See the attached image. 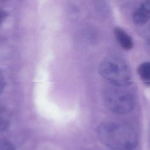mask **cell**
<instances>
[{"label": "cell", "mask_w": 150, "mask_h": 150, "mask_svg": "<svg viewBox=\"0 0 150 150\" xmlns=\"http://www.w3.org/2000/svg\"><path fill=\"white\" fill-rule=\"evenodd\" d=\"M0 150H15L14 146L7 140L0 139Z\"/></svg>", "instance_id": "52a82bcc"}, {"label": "cell", "mask_w": 150, "mask_h": 150, "mask_svg": "<svg viewBox=\"0 0 150 150\" xmlns=\"http://www.w3.org/2000/svg\"><path fill=\"white\" fill-rule=\"evenodd\" d=\"M5 86V80L4 74L0 71V94L2 92Z\"/></svg>", "instance_id": "9c48e42d"}, {"label": "cell", "mask_w": 150, "mask_h": 150, "mask_svg": "<svg viewBox=\"0 0 150 150\" xmlns=\"http://www.w3.org/2000/svg\"><path fill=\"white\" fill-rule=\"evenodd\" d=\"M7 16H8L7 12L4 10L0 9V24L5 19Z\"/></svg>", "instance_id": "30bf717a"}, {"label": "cell", "mask_w": 150, "mask_h": 150, "mask_svg": "<svg viewBox=\"0 0 150 150\" xmlns=\"http://www.w3.org/2000/svg\"><path fill=\"white\" fill-rule=\"evenodd\" d=\"M98 133L103 144L114 150H131L138 144L135 131L124 122H105L99 127Z\"/></svg>", "instance_id": "6da1fadb"}, {"label": "cell", "mask_w": 150, "mask_h": 150, "mask_svg": "<svg viewBox=\"0 0 150 150\" xmlns=\"http://www.w3.org/2000/svg\"><path fill=\"white\" fill-rule=\"evenodd\" d=\"M8 124V118L6 114L3 112H0V130L6 128Z\"/></svg>", "instance_id": "ba28073f"}, {"label": "cell", "mask_w": 150, "mask_h": 150, "mask_svg": "<svg viewBox=\"0 0 150 150\" xmlns=\"http://www.w3.org/2000/svg\"><path fill=\"white\" fill-rule=\"evenodd\" d=\"M115 37L122 48L126 50H131L134 46L131 37L122 28L117 27L114 30Z\"/></svg>", "instance_id": "5b68a950"}, {"label": "cell", "mask_w": 150, "mask_h": 150, "mask_svg": "<svg viewBox=\"0 0 150 150\" xmlns=\"http://www.w3.org/2000/svg\"><path fill=\"white\" fill-rule=\"evenodd\" d=\"M119 87H108L102 92L104 104L108 110L117 114H126L134 108L135 101L130 92Z\"/></svg>", "instance_id": "3957f363"}, {"label": "cell", "mask_w": 150, "mask_h": 150, "mask_svg": "<svg viewBox=\"0 0 150 150\" xmlns=\"http://www.w3.org/2000/svg\"><path fill=\"white\" fill-rule=\"evenodd\" d=\"M98 72L112 86L124 87L131 81V73L128 66L118 57L110 56L104 59L99 66Z\"/></svg>", "instance_id": "7a4b0ae2"}, {"label": "cell", "mask_w": 150, "mask_h": 150, "mask_svg": "<svg viewBox=\"0 0 150 150\" xmlns=\"http://www.w3.org/2000/svg\"><path fill=\"white\" fill-rule=\"evenodd\" d=\"M137 72L144 84L147 86H149L150 83L149 63L148 62H145L141 63L138 67Z\"/></svg>", "instance_id": "8992f818"}, {"label": "cell", "mask_w": 150, "mask_h": 150, "mask_svg": "<svg viewBox=\"0 0 150 150\" xmlns=\"http://www.w3.org/2000/svg\"><path fill=\"white\" fill-rule=\"evenodd\" d=\"M150 16V1H144L135 10L132 15L134 22L139 25H144L149 19Z\"/></svg>", "instance_id": "277c9868"}]
</instances>
